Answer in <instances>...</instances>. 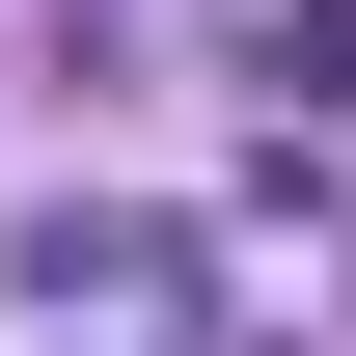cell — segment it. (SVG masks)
<instances>
[{"mask_svg":"<svg viewBox=\"0 0 356 356\" xmlns=\"http://www.w3.org/2000/svg\"><path fill=\"white\" fill-rule=\"evenodd\" d=\"M247 83H274V110H356V0H274V28H247Z\"/></svg>","mask_w":356,"mask_h":356,"instance_id":"cell-1","label":"cell"}]
</instances>
